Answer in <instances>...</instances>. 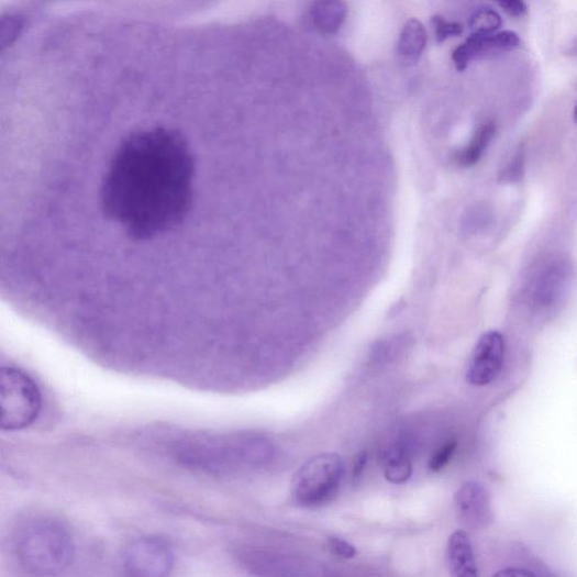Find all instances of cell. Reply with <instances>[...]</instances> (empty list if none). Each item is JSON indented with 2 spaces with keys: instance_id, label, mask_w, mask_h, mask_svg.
Listing matches in <instances>:
<instances>
[{
  "instance_id": "10",
  "label": "cell",
  "mask_w": 577,
  "mask_h": 577,
  "mask_svg": "<svg viewBox=\"0 0 577 577\" xmlns=\"http://www.w3.org/2000/svg\"><path fill=\"white\" fill-rule=\"evenodd\" d=\"M497 125L492 121L481 123L466 148L457 155V163L464 167L476 165L495 138Z\"/></svg>"
},
{
  "instance_id": "22",
  "label": "cell",
  "mask_w": 577,
  "mask_h": 577,
  "mask_svg": "<svg viewBox=\"0 0 577 577\" xmlns=\"http://www.w3.org/2000/svg\"><path fill=\"white\" fill-rule=\"evenodd\" d=\"M367 461H368V455L366 452L360 453L357 456V458H355L353 471H352V478L354 481H357L363 475L366 468V465H367Z\"/></svg>"
},
{
  "instance_id": "19",
  "label": "cell",
  "mask_w": 577,
  "mask_h": 577,
  "mask_svg": "<svg viewBox=\"0 0 577 577\" xmlns=\"http://www.w3.org/2000/svg\"><path fill=\"white\" fill-rule=\"evenodd\" d=\"M329 547L333 554L344 559H352L358 553L352 544L337 537L329 540Z\"/></svg>"
},
{
  "instance_id": "5",
  "label": "cell",
  "mask_w": 577,
  "mask_h": 577,
  "mask_svg": "<svg viewBox=\"0 0 577 577\" xmlns=\"http://www.w3.org/2000/svg\"><path fill=\"white\" fill-rule=\"evenodd\" d=\"M170 545L156 537L132 542L123 553V568L129 577H168L174 566Z\"/></svg>"
},
{
  "instance_id": "11",
  "label": "cell",
  "mask_w": 577,
  "mask_h": 577,
  "mask_svg": "<svg viewBox=\"0 0 577 577\" xmlns=\"http://www.w3.org/2000/svg\"><path fill=\"white\" fill-rule=\"evenodd\" d=\"M346 7L341 2H319L310 8L309 15L322 32L336 33L346 18Z\"/></svg>"
},
{
  "instance_id": "24",
  "label": "cell",
  "mask_w": 577,
  "mask_h": 577,
  "mask_svg": "<svg viewBox=\"0 0 577 577\" xmlns=\"http://www.w3.org/2000/svg\"><path fill=\"white\" fill-rule=\"evenodd\" d=\"M574 121L577 123V104L574 109Z\"/></svg>"
},
{
  "instance_id": "14",
  "label": "cell",
  "mask_w": 577,
  "mask_h": 577,
  "mask_svg": "<svg viewBox=\"0 0 577 577\" xmlns=\"http://www.w3.org/2000/svg\"><path fill=\"white\" fill-rule=\"evenodd\" d=\"M502 25L500 14L491 8L477 10L469 22L471 34L488 35L497 33Z\"/></svg>"
},
{
  "instance_id": "16",
  "label": "cell",
  "mask_w": 577,
  "mask_h": 577,
  "mask_svg": "<svg viewBox=\"0 0 577 577\" xmlns=\"http://www.w3.org/2000/svg\"><path fill=\"white\" fill-rule=\"evenodd\" d=\"M525 151L521 145L517 148L509 163L499 174V182L502 185H513L520 182L524 175Z\"/></svg>"
},
{
  "instance_id": "17",
  "label": "cell",
  "mask_w": 577,
  "mask_h": 577,
  "mask_svg": "<svg viewBox=\"0 0 577 577\" xmlns=\"http://www.w3.org/2000/svg\"><path fill=\"white\" fill-rule=\"evenodd\" d=\"M432 25L437 42H443L451 37L458 36L464 32L462 24L450 22L441 16H434L432 20Z\"/></svg>"
},
{
  "instance_id": "1",
  "label": "cell",
  "mask_w": 577,
  "mask_h": 577,
  "mask_svg": "<svg viewBox=\"0 0 577 577\" xmlns=\"http://www.w3.org/2000/svg\"><path fill=\"white\" fill-rule=\"evenodd\" d=\"M195 162L179 132L132 133L111 160L102 207L132 241L151 242L179 228L193 198Z\"/></svg>"
},
{
  "instance_id": "9",
  "label": "cell",
  "mask_w": 577,
  "mask_h": 577,
  "mask_svg": "<svg viewBox=\"0 0 577 577\" xmlns=\"http://www.w3.org/2000/svg\"><path fill=\"white\" fill-rule=\"evenodd\" d=\"M447 563L452 577H479L471 541L465 530H456L450 537Z\"/></svg>"
},
{
  "instance_id": "8",
  "label": "cell",
  "mask_w": 577,
  "mask_h": 577,
  "mask_svg": "<svg viewBox=\"0 0 577 577\" xmlns=\"http://www.w3.org/2000/svg\"><path fill=\"white\" fill-rule=\"evenodd\" d=\"M520 38L511 31H502L488 35L471 34L454 52L453 60L458 70H465L477 57L493 53H508L519 47Z\"/></svg>"
},
{
  "instance_id": "3",
  "label": "cell",
  "mask_w": 577,
  "mask_h": 577,
  "mask_svg": "<svg viewBox=\"0 0 577 577\" xmlns=\"http://www.w3.org/2000/svg\"><path fill=\"white\" fill-rule=\"evenodd\" d=\"M43 409L38 385L24 370L10 366L2 370V428L19 432L37 421Z\"/></svg>"
},
{
  "instance_id": "21",
  "label": "cell",
  "mask_w": 577,
  "mask_h": 577,
  "mask_svg": "<svg viewBox=\"0 0 577 577\" xmlns=\"http://www.w3.org/2000/svg\"><path fill=\"white\" fill-rule=\"evenodd\" d=\"M492 577H540L534 572L521 567H508L496 573Z\"/></svg>"
},
{
  "instance_id": "13",
  "label": "cell",
  "mask_w": 577,
  "mask_h": 577,
  "mask_svg": "<svg viewBox=\"0 0 577 577\" xmlns=\"http://www.w3.org/2000/svg\"><path fill=\"white\" fill-rule=\"evenodd\" d=\"M413 466L408 454L401 450L392 451L386 458L384 475L391 484H404L412 477Z\"/></svg>"
},
{
  "instance_id": "6",
  "label": "cell",
  "mask_w": 577,
  "mask_h": 577,
  "mask_svg": "<svg viewBox=\"0 0 577 577\" xmlns=\"http://www.w3.org/2000/svg\"><path fill=\"white\" fill-rule=\"evenodd\" d=\"M504 354L503 335L497 331L485 333L473 351L467 369V381L476 387L493 382L502 370Z\"/></svg>"
},
{
  "instance_id": "12",
  "label": "cell",
  "mask_w": 577,
  "mask_h": 577,
  "mask_svg": "<svg viewBox=\"0 0 577 577\" xmlns=\"http://www.w3.org/2000/svg\"><path fill=\"white\" fill-rule=\"evenodd\" d=\"M426 30L418 20H410L398 40V54L406 59L417 60L426 46Z\"/></svg>"
},
{
  "instance_id": "7",
  "label": "cell",
  "mask_w": 577,
  "mask_h": 577,
  "mask_svg": "<svg viewBox=\"0 0 577 577\" xmlns=\"http://www.w3.org/2000/svg\"><path fill=\"white\" fill-rule=\"evenodd\" d=\"M455 509L459 522L469 530H480L493 522L490 493L478 481L463 484L455 496Z\"/></svg>"
},
{
  "instance_id": "20",
  "label": "cell",
  "mask_w": 577,
  "mask_h": 577,
  "mask_svg": "<svg viewBox=\"0 0 577 577\" xmlns=\"http://www.w3.org/2000/svg\"><path fill=\"white\" fill-rule=\"evenodd\" d=\"M501 9L510 16L520 18L528 11L525 3L519 2V0H511V2L500 3Z\"/></svg>"
},
{
  "instance_id": "15",
  "label": "cell",
  "mask_w": 577,
  "mask_h": 577,
  "mask_svg": "<svg viewBox=\"0 0 577 577\" xmlns=\"http://www.w3.org/2000/svg\"><path fill=\"white\" fill-rule=\"evenodd\" d=\"M559 265H554L551 270H547L541 282L540 296L541 301L550 304L553 303L564 287L566 274L558 268Z\"/></svg>"
},
{
  "instance_id": "18",
  "label": "cell",
  "mask_w": 577,
  "mask_h": 577,
  "mask_svg": "<svg viewBox=\"0 0 577 577\" xmlns=\"http://www.w3.org/2000/svg\"><path fill=\"white\" fill-rule=\"evenodd\" d=\"M457 441L445 443L431 458L429 467L432 471L437 473L445 468L453 459L457 451Z\"/></svg>"
},
{
  "instance_id": "2",
  "label": "cell",
  "mask_w": 577,
  "mask_h": 577,
  "mask_svg": "<svg viewBox=\"0 0 577 577\" xmlns=\"http://www.w3.org/2000/svg\"><path fill=\"white\" fill-rule=\"evenodd\" d=\"M15 551L22 566L32 574L54 576L70 565L75 544L65 525L54 520H38L20 532Z\"/></svg>"
},
{
  "instance_id": "4",
  "label": "cell",
  "mask_w": 577,
  "mask_h": 577,
  "mask_svg": "<svg viewBox=\"0 0 577 577\" xmlns=\"http://www.w3.org/2000/svg\"><path fill=\"white\" fill-rule=\"evenodd\" d=\"M343 473V459L336 454H322L309 459L293 476V501L301 507L330 502L339 491Z\"/></svg>"
},
{
  "instance_id": "23",
  "label": "cell",
  "mask_w": 577,
  "mask_h": 577,
  "mask_svg": "<svg viewBox=\"0 0 577 577\" xmlns=\"http://www.w3.org/2000/svg\"><path fill=\"white\" fill-rule=\"evenodd\" d=\"M568 53L577 55V41H575L573 46H570V49Z\"/></svg>"
}]
</instances>
